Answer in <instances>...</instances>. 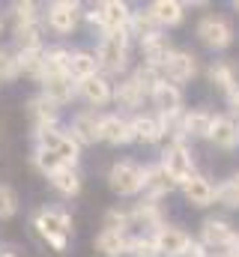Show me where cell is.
<instances>
[{
	"instance_id": "1",
	"label": "cell",
	"mask_w": 239,
	"mask_h": 257,
	"mask_svg": "<svg viewBox=\"0 0 239 257\" xmlns=\"http://www.w3.org/2000/svg\"><path fill=\"white\" fill-rule=\"evenodd\" d=\"M33 227H36V233L54 251H66L69 236H72V218H69V212H63V209H39L36 218H33Z\"/></svg>"
},
{
	"instance_id": "2",
	"label": "cell",
	"mask_w": 239,
	"mask_h": 257,
	"mask_svg": "<svg viewBox=\"0 0 239 257\" xmlns=\"http://www.w3.org/2000/svg\"><path fill=\"white\" fill-rule=\"evenodd\" d=\"M87 18H90V24H96L102 33H126L129 18H132V9H129V3H123V0H105V3H99L93 12H87Z\"/></svg>"
},
{
	"instance_id": "3",
	"label": "cell",
	"mask_w": 239,
	"mask_h": 257,
	"mask_svg": "<svg viewBox=\"0 0 239 257\" xmlns=\"http://www.w3.org/2000/svg\"><path fill=\"white\" fill-rule=\"evenodd\" d=\"M96 63L108 72H123L129 63V33H105L96 48Z\"/></svg>"
},
{
	"instance_id": "4",
	"label": "cell",
	"mask_w": 239,
	"mask_h": 257,
	"mask_svg": "<svg viewBox=\"0 0 239 257\" xmlns=\"http://www.w3.org/2000/svg\"><path fill=\"white\" fill-rule=\"evenodd\" d=\"M36 147L54 153L63 165H72V168H75V162H78V156H81V144H78L69 132H60V128L39 132V135H36Z\"/></svg>"
},
{
	"instance_id": "5",
	"label": "cell",
	"mask_w": 239,
	"mask_h": 257,
	"mask_svg": "<svg viewBox=\"0 0 239 257\" xmlns=\"http://www.w3.org/2000/svg\"><path fill=\"white\" fill-rule=\"evenodd\" d=\"M159 165L165 168V174L171 177L174 186H182V183H188L194 177V159H191L185 144H168V150L162 153Z\"/></svg>"
},
{
	"instance_id": "6",
	"label": "cell",
	"mask_w": 239,
	"mask_h": 257,
	"mask_svg": "<svg viewBox=\"0 0 239 257\" xmlns=\"http://www.w3.org/2000/svg\"><path fill=\"white\" fill-rule=\"evenodd\" d=\"M108 186L120 197H132V194L144 192V168L135 162H117L108 171Z\"/></svg>"
},
{
	"instance_id": "7",
	"label": "cell",
	"mask_w": 239,
	"mask_h": 257,
	"mask_svg": "<svg viewBox=\"0 0 239 257\" xmlns=\"http://www.w3.org/2000/svg\"><path fill=\"white\" fill-rule=\"evenodd\" d=\"M197 39L206 48L221 51V48H227L233 42V27H230V21L224 15H203L197 21Z\"/></svg>"
},
{
	"instance_id": "8",
	"label": "cell",
	"mask_w": 239,
	"mask_h": 257,
	"mask_svg": "<svg viewBox=\"0 0 239 257\" xmlns=\"http://www.w3.org/2000/svg\"><path fill=\"white\" fill-rule=\"evenodd\" d=\"M197 75V57L191 54V51H171L168 54V60L162 63V78L165 81H171V84H185V81H191Z\"/></svg>"
},
{
	"instance_id": "9",
	"label": "cell",
	"mask_w": 239,
	"mask_h": 257,
	"mask_svg": "<svg viewBox=\"0 0 239 257\" xmlns=\"http://www.w3.org/2000/svg\"><path fill=\"white\" fill-rule=\"evenodd\" d=\"M153 239H156L159 257H185V251L191 248V236L182 227H174V224H162L153 233Z\"/></svg>"
},
{
	"instance_id": "10",
	"label": "cell",
	"mask_w": 239,
	"mask_h": 257,
	"mask_svg": "<svg viewBox=\"0 0 239 257\" xmlns=\"http://www.w3.org/2000/svg\"><path fill=\"white\" fill-rule=\"evenodd\" d=\"M78 18H81V6L72 0H54L45 9V24L54 33H72L78 27Z\"/></svg>"
},
{
	"instance_id": "11",
	"label": "cell",
	"mask_w": 239,
	"mask_h": 257,
	"mask_svg": "<svg viewBox=\"0 0 239 257\" xmlns=\"http://www.w3.org/2000/svg\"><path fill=\"white\" fill-rule=\"evenodd\" d=\"M27 114H30V123H33V128H36V135H39V132H48V128H57L60 108L54 105V102H48L42 93L33 96V99L27 102Z\"/></svg>"
},
{
	"instance_id": "12",
	"label": "cell",
	"mask_w": 239,
	"mask_h": 257,
	"mask_svg": "<svg viewBox=\"0 0 239 257\" xmlns=\"http://www.w3.org/2000/svg\"><path fill=\"white\" fill-rule=\"evenodd\" d=\"M69 135L78 141V144H96L102 141V117L96 111H81L72 117V126H69Z\"/></svg>"
},
{
	"instance_id": "13",
	"label": "cell",
	"mask_w": 239,
	"mask_h": 257,
	"mask_svg": "<svg viewBox=\"0 0 239 257\" xmlns=\"http://www.w3.org/2000/svg\"><path fill=\"white\" fill-rule=\"evenodd\" d=\"M42 96L48 99V102H54V105H66V102H72L75 99V93H78V84L69 78V75H45L42 81Z\"/></svg>"
},
{
	"instance_id": "14",
	"label": "cell",
	"mask_w": 239,
	"mask_h": 257,
	"mask_svg": "<svg viewBox=\"0 0 239 257\" xmlns=\"http://www.w3.org/2000/svg\"><path fill=\"white\" fill-rule=\"evenodd\" d=\"M102 141L111 144V147L132 144V141H135V135H132V120H126L123 114H105V117H102Z\"/></svg>"
},
{
	"instance_id": "15",
	"label": "cell",
	"mask_w": 239,
	"mask_h": 257,
	"mask_svg": "<svg viewBox=\"0 0 239 257\" xmlns=\"http://www.w3.org/2000/svg\"><path fill=\"white\" fill-rule=\"evenodd\" d=\"M150 99L156 102V108H159L162 117H177V114H182V90H179L177 84H171V81H162L153 90Z\"/></svg>"
},
{
	"instance_id": "16",
	"label": "cell",
	"mask_w": 239,
	"mask_h": 257,
	"mask_svg": "<svg viewBox=\"0 0 239 257\" xmlns=\"http://www.w3.org/2000/svg\"><path fill=\"white\" fill-rule=\"evenodd\" d=\"M209 141L221 150H233L239 144V123L230 114H218L212 117V128H209Z\"/></svg>"
},
{
	"instance_id": "17",
	"label": "cell",
	"mask_w": 239,
	"mask_h": 257,
	"mask_svg": "<svg viewBox=\"0 0 239 257\" xmlns=\"http://www.w3.org/2000/svg\"><path fill=\"white\" fill-rule=\"evenodd\" d=\"M171 51H174V48H171V39H168L165 33H153V36L141 39L144 66H153V69H159V72H162V63L168 60V54H171Z\"/></svg>"
},
{
	"instance_id": "18",
	"label": "cell",
	"mask_w": 239,
	"mask_h": 257,
	"mask_svg": "<svg viewBox=\"0 0 239 257\" xmlns=\"http://www.w3.org/2000/svg\"><path fill=\"white\" fill-rule=\"evenodd\" d=\"M78 93H81L90 105H96V108H102V105H108V102L114 99V87H111V81H108L105 75H93V78L81 81V84H78Z\"/></svg>"
},
{
	"instance_id": "19",
	"label": "cell",
	"mask_w": 239,
	"mask_h": 257,
	"mask_svg": "<svg viewBox=\"0 0 239 257\" xmlns=\"http://www.w3.org/2000/svg\"><path fill=\"white\" fill-rule=\"evenodd\" d=\"M177 186L171 183V177L165 174V168L162 165H150V168H144V192H147V200H162L168 192H174Z\"/></svg>"
},
{
	"instance_id": "20",
	"label": "cell",
	"mask_w": 239,
	"mask_h": 257,
	"mask_svg": "<svg viewBox=\"0 0 239 257\" xmlns=\"http://www.w3.org/2000/svg\"><path fill=\"white\" fill-rule=\"evenodd\" d=\"M200 245H209V248H227L230 239H233V227L221 218H206L203 227H200Z\"/></svg>"
},
{
	"instance_id": "21",
	"label": "cell",
	"mask_w": 239,
	"mask_h": 257,
	"mask_svg": "<svg viewBox=\"0 0 239 257\" xmlns=\"http://www.w3.org/2000/svg\"><path fill=\"white\" fill-rule=\"evenodd\" d=\"M42 33H45V21H27V24H18L12 30V39L18 45V51H39L42 48Z\"/></svg>"
},
{
	"instance_id": "22",
	"label": "cell",
	"mask_w": 239,
	"mask_h": 257,
	"mask_svg": "<svg viewBox=\"0 0 239 257\" xmlns=\"http://www.w3.org/2000/svg\"><path fill=\"white\" fill-rule=\"evenodd\" d=\"M182 194H185V200H188L191 206H209V203L215 200L212 183H209L206 177H200V174H194L188 183H182Z\"/></svg>"
},
{
	"instance_id": "23",
	"label": "cell",
	"mask_w": 239,
	"mask_h": 257,
	"mask_svg": "<svg viewBox=\"0 0 239 257\" xmlns=\"http://www.w3.org/2000/svg\"><path fill=\"white\" fill-rule=\"evenodd\" d=\"M132 135H135L138 144H156V141L165 138L159 117H153V114H138V117L132 120Z\"/></svg>"
},
{
	"instance_id": "24",
	"label": "cell",
	"mask_w": 239,
	"mask_h": 257,
	"mask_svg": "<svg viewBox=\"0 0 239 257\" xmlns=\"http://www.w3.org/2000/svg\"><path fill=\"white\" fill-rule=\"evenodd\" d=\"M93 245H96V251L105 257H123L129 254V236L126 233H120V230H102L96 239H93Z\"/></svg>"
},
{
	"instance_id": "25",
	"label": "cell",
	"mask_w": 239,
	"mask_h": 257,
	"mask_svg": "<svg viewBox=\"0 0 239 257\" xmlns=\"http://www.w3.org/2000/svg\"><path fill=\"white\" fill-rule=\"evenodd\" d=\"M96 69H99V63H96V54H90V51H72L66 75H69L75 84H81V81L93 78V75H96Z\"/></svg>"
},
{
	"instance_id": "26",
	"label": "cell",
	"mask_w": 239,
	"mask_h": 257,
	"mask_svg": "<svg viewBox=\"0 0 239 257\" xmlns=\"http://www.w3.org/2000/svg\"><path fill=\"white\" fill-rule=\"evenodd\" d=\"M147 12L153 15V21L159 27H177L179 21H182V15H185L182 3H177V0H156Z\"/></svg>"
},
{
	"instance_id": "27",
	"label": "cell",
	"mask_w": 239,
	"mask_h": 257,
	"mask_svg": "<svg viewBox=\"0 0 239 257\" xmlns=\"http://www.w3.org/2000/svg\"><path fill=\"white\" fill-rule=\"evenodd\" d=\"M48 183L57 189L63 197H75V194L81 192V174L72 168V165H63V168H57L51 177H48Z\"/></svg>"
},
{
	"instance_id": "28",
	"label": "cell",
	"mask_w": 239,
	"mask_h": 257,
	"mask_svg": "<svg viewBox=\"0 0 239 257\" xmlns=\"http://www.w3.org/2000/svg\"><path fill=\"white\" fill-rule=\"evenodd\" d=\"M209 128H212V114L209 111L194 108V111L182 114V132H185V138H209Z\"/></svg>"
},
{
	"instance_id": "29",
	"label": "cell",
	"mask_w": 239,
	"mask_h": 257,
	"mask_svg": "<svg viewBox=\"0 0 239 257\" xmlns=\"http://www.w3.org/2000/svg\"><path fill=\"white\" fill-rule=\"evenodd\" d=\"M132 224L135 227H153V230H159L165 221H162V209H159V203L156 200H141L132 212Z\"/></svg>"
},
{
	"instance_id": "30",
	"label": "cell",
	"mask_w": 239,
	"mask_h": 257,
	"mask_svg": "<svg viewBox=\"0 0 239 257\" xmlns=\"http://www.w3.org/2000/svg\"><path fill=\"white\" fill-rule=\"evenodd\" d=\"M114 99H117L120 108H129V111H135V108H141V102L147 99V93L138 87V81L135 78H126V81H120L117 90H114Z\"/></svg>"
},
{
	"instance_id": "31",
	"label": "cell",
	"mask_w": 239,
	"mask_h": 257,
	"mask_svg": "<svg viewBox=\"0 0 239 257\" xmlns=\"http://www.w3.org/2000/svg\"><path fill=\"white\" fill-rule=\"evenodd\" d=\"M69 57H72V51H69V48H63V45L42 48L45 75H66V69H69ZM45 75H42V78H45Z\"/></svg>"
},
{
	"instance_id": "32",
	"label": "cell",
	"mask_w": 239,
	"mask_h": 257,
	"mask_svg": "<svg viewBox=\"0 0 239 257\" xmlns=\"http://www.w3.org/2000/svg\"><path fill=\"white\" fill-rule=\"evenodd\" d=\"M209 81L218 87V90H224V93H230L236 84V66L227 63V60H218V63L209 66Z\"/></svg>"
},
{
	"instance_id": "33",
	"label": "cell",
	"mask_w": 239,
	"mask_h": 257,
	"mask_svg": "<svg viewBox=\"0 0 239 257\" xmlns=\"http://www.w3.org/2000/svg\"><path fill=\"white\" fill-rule=\"evenodd\" d=\"M18 54V69H21V75H27V78H36V81H42V75H45V60H42V48L39 51H15Z\"/></svg>"
},
{
	"instance_id": "34",
	"label": "cell",
	"mask_w": 239,
	"mask_h": 257,
	"mask_svg": "<svg viewBox=\"0 0 239 257\" xmlns=\"http://www.w3.org/2000/svg\"><path fill=\"white\" fill-rule=\"evenodd\" d=\"M126 33H129V36H138V39H147V36L159 33V24L153 21V15H150V12H132Z\"/></svg>"
},
{
	"instance_id": "35",
	"label": "cell",
	"mask_w": 239,
	"mask_h": 257,
	"mask_svg": "<svg viewBox=\"0 0 239 257\" xmlns=\"http://www.w3.org/2000/svg\"><path fill=\"white\" fill-rule=\"evenodd\" d=\"M9 12H12L15 27H18V24H27V21H39V6H36L33 0H15V3L9 6Z\"/></svg>"
},
{
	"instance_id": "36",
	"label": "cell",
	"mask_w": 239,
	"mask_h": 257,
	"mask_svg": "<svg viewBox=\"0 0 239 257\" xmlns=\"http://www.w3.org/2000/svg\"><path fill=\"white\" fill-rule=\"evenodd\" d=\"M132 78L138 81V87H141L147 96H153V90H156V87L165 81V78H162V72H159V69H153V66H141V69H138Z\"/></svg>"
},
{
	"instance_id": "37",
	"label": "cell",
	"mask_w": 239,
	"mask_h": 257,
	"mask_svg": "<svg viewBox=\"0 0 239 257\" xmlns=\"http://www.w3.org/2000/svg\"><path fill=\"white\" fill-rule=\"evenodd\" d=\"M18 192L12 189V186H6V183H0V221H6V218H12L15 212H18Z\"/></svg>"
},
{
	"instance_id": "38",
	"label": "cell",
	"mask_w": 239,
	"mask_h": 257,
	"mask_svg": "<svg viewBox=\"0 0 239 257\" xmlns=\"http://www.w3.org/2000/svg\"><path fill=\"white\" fill-rule=\"evenodd\" d=\"M18 75H21V69H18V54L0 45V81H15Z\"/></svg>"
},
{
	"instance_id": "39",
	"label": "cell",
	"mask_w": 239,
	"mask_h": 257,
	"mask_svg": "<svg viewBox=\"0 0 239 257\" xmlns=\"http://www.w3.org/2000/svg\"><path fill=\"white\" fill-rule=\"evenodd\" d=\"M33 165H36V171H39V174H45V177H51L57 168H63V162H60L54 153L39 150V147H36V153H33Z\"/></svg>"
},
{
	"instance_id": "40",
	"label": "cell",
	"mask_w": 239,
	"mask_h": 257,
	"mask_svg": "<svg viewBox=\"0 0 239 257\" xmlns=\"http://www.w3.org/2000/svg\"><path fill=\"white\" fill-rule=\"evenodd\" d=\"M129 254L132 257H159L156 239L153 236H135V239H129Z\"/></svg>"
},
{
	"instance_id": "41",
	"label": "cell",
	"mask_w": 239,
	"mask_h": 257,
	"mask_svg": "<svg viewBox=\"0 0 239 257\" xmlns=\"http://www.w3.org/2000/svg\"><path fill=\"white\" fill-rule=\"evenodd\" d=\"M215 200L221 206H230V209H239V189L233 180H224L218 189H215Z\"/></svg>"
},
{
	"instance_id": "42",
	"label": "cell",
	"mask_w": 239,
	"mask_h": 257,
	"mask_svg": "<svg viewBox=\"0 0 239 257\" xmlns=\"http://www.w3.org/2000/svg\"><path fill=\"white\" fill-rule=\"evenodd\" d=\"M126 227H132V215L126 212V209H108L105 212V230H120V233H126Z\"/></svg>"
},
{
	"instance_id": "43",
	"label": "cell",
	"mask_w": 239,
	"mask_h": 257,
	"mask_svg": "<svg viewBox=\"0 0 239 257\" xmlns=\"http://www.w3.org/2000/svg\"><path fill=\"white\" fill-rule=\"evenodd\" d=\"M227 96V108H230V117L233 114H239V87H233L230 93H224Z\"/></svg>"
},
{
	"instance_id": "44",
	"label": "cell",
	"mask_w": 239,
	"mask_h": 257,
	"mask_svg": "<svg viewBox=\"0 0 239 257\" xmlns=\"http://www.w3.org/2000/svg\"><path fill=\"white\" fill-rule=\"evenodd\" d=\"M227 257H239V233H233V239L227 245Z\"/></svg>"
},
{
	"instance_id": "45",
	"label": "cell",
	"mask_w": 239,
	"mask_h": 257,
	"mask_svg": "<svg viewBox=\"0 0 239 257\" xmlns=\"http://www.w3.org/2000/svg\"><path fill=\"white\" fill-rule=\"evenodd\" d=\"M0 257H18L15 251H9V248H0Z\"/></svg>"
},
{
	"instance_id": "46",
	"label": "cell",
	"mask_w": 239,
	"mask_h": 257,
	"mask_svg": "<svg viewBox=\"0 0 239 257\" xmlns=\"http://www.w3.org/2000/svg\"><path fill=\"white\" fill-rule=\"evenodd\" d=\"M233 183H236V189H239V174H236V177H233Z\"/></svg>"
},
{
	"instance_id": "47",
	"label": "cell",
	"mask_w": 239,
	"mask_h": 257,
	"mask_svg": "<svg viewBox=\"0 0 239 257\" xmlns=\"http://www.w3.org/2000/svg\"><path fill=\"white\" fill-rule=\"evenodd\" d=\"M0 33H3V15H0Z\"/></svg>"
},
{
	"instance_id": "48",
	"label": "cell",
	"mask_w": 239,
	"mask_h": 257,
	"mask_svg": "<svg viewBox=\"0 0 239 257\" xmlns=\"http://www.w3.org/2000/svg\"><path fill=\"white\" fill-rule=\"evenodd\" d=\"M233 9H236V12H239V0H236V3H233Z\"/></svg>"
},
{
	"instance_id": "49",
	"label": "cell",
	"mask_w": 239,
	"mask_h": 257,
	"mask_svg": "<svg viewBox=\"0 0 239 257\" xmlns=\"http://www.w3.org/2000/svg\"><path fill=\"white\" fill-rule=\"evenodd\" d=\"M224 257H227V254H224Z\"/></svg>"
}]
</instances>
